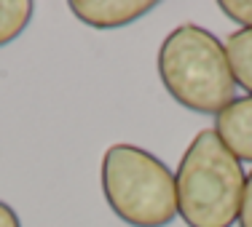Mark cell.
<instances>
[{"mask_svg": "<svg viewBox=\"0 0 252 227\" xmlns=\"http://www.w3.org/2000/svg\"><path fill=\"white\" fill-rule=\"evenodd\" d=\"M242 160L215 128H204L183 152L175 174L177 214L188 227H233L244 198Z\"/></svg>", "mask_w": 252, "mask_h": 227, "instance_id": "6da1fadb", "label": "cell"}, {"mask_svg": "<svg viewBox=\"0 0 252 227\" xmlns=\"http://www.w3.org/2000/svg\"><path fill=\"white\" fill-rule=\"evenodd\" d=\"M158 77L177 104L218 115L236 99L225 46L199 25H180L158 49Z\"/></svg>", "mask_w": 252, "mask_h": 227, "instance_id": "7a4b0ae2", "label": "cell"}, {"mask_svg": "<svg viewBox=\"0 0 252 227\" xmlns=\"http://www.w3.org/2000/svg\"><path fill=\"white\" fill-rule=\"evenodd\" d=\"M102 193L113 214L131 227H166L177 217L175 174L142 147H107L102 155Z\"/></svg>", "mask_w": 252, "mask_h": 227, "instance_id": "3957f363", "label": "cell"}, {"mask_svg": "<svg viewBox=\"0 0 252 227\" xmlns=\"http://www.w3.org/2000/svg\"><path fill=\"white\" fill-rule=\"evenodd\" d=\"M156 5H158L156 0H73L70 11L89 27L116 29L142 19Z\"/></svg>", "mask_w": 252, "mask_h": 227, "instance_id": "277c9868", "label": "cell"}, {"mask_svg": "<svg viewBox=\"0 0 252 227\" xmlns=\"http://www.w3.org/2000/svg\"><path fill=\"white\" fill-rule=\"evenodd\" d=\"M215 134L239 160L252 163V97H236L215 118Z\"/></svg>", "mask_w": 252, "mask_h": 227, "instance_id": "5b68a950", "label": "cell"}, {"mask_svg": "<svg viewBox=\"0 0 252 227\" xmlns=\"http://www.w3.org/2000/svg\"><path fill=\"white\" fill-rule=\"evenodd\" d=\"M225 56L236 86L247 88L252 97V29H236L225 40Z\"/></svg>", "mask_w": 252, "mask_h": 227, "instance_id": "8992f818", "label": "cell"}, {"mask_svg": "<svg viewBox=\"0 0 252 227\" xmlns=\"http://www.w3.org/2000/svg\"><path fill=\"white\" fill-rule=\"evenodd\" d=\"M32 3L27 0H0V49L16 40L32 19Z\"/></svg>", "mask_w": 252, "mask_h": 227, "instance_id": "52a82bcc", "label": "cell"}, {"mask_svg": "<svg viewBox=\"0 0 252 227\" xmlns=\"http://www.w3.org/2000/svg\"><path fill=\"white\" fill-rule=\"evenodd\" d=\"M220 11L233 19L242 29H252V0H220Z\"/></svg>", "mask_w": 252, "mask_h": 227, "instance_id": "ba28073f", "label": "cell"}, {"mask_svg": "<svg viewBox=\"0 0 252 227\" xmlns=\"http://www.w3.org/2000/svg\"><path fill=\"white\" fill-rule=\"evenodd\" d=\"M239 227H252V171L244 184V198H242V208H239Z\"/></svg>", "mask_w": 252, "mask_h": 227, "instance_id": "9c48e42d", "label": "cell"}, {"mask_svg": "<svg viewBox=\"0 0 252 227\" xmlns=\"http://www.w3.org/2000/svg\"><path fill=\"white\" fill-rule=\"evenodd\" d=\"M0 227H22L16 211L8 206V203H3V201H0Z\"/></svg>", "mask_w": 252, "mask_h": 227, "instance_id": "30bf717a", "label": "cell"}]
</instances>
